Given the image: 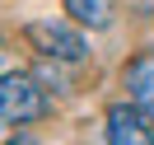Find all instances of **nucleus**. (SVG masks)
Wrapping results in <instances>:
<instances>
[{
	"mask_svg": "<svg viewBox=\"0 0 154 145\" xmlns=\"http://www.w3.org/2000/svg\"><path fill=\"white\" fill-rule=\"evenodd\" d=\"M23 38H28L42 56H51V61H84L89 56V42L79 38L75 28H66V24H28Z\"/></svg>",
	"mask_w": 154,
	"mask_h": 145,
	"instance_id": "obj_3",
	"label": "nucleus"
},
{
	"mask_svg": "<svg viewBox=\"0 0 154 145\" xmlns=\"http://www.w3.org/2000/svg\"><path fill=\"white\" fill-rule=\"evenodd\" d=\"M66 14L79 28H107L112 24V0H66Z\"/></svg>",
	"mask_w": 154,
	"mask_h": 145,
	"instance_id": "obj_5",
	"label": "nucleus"
},
{
	"mask_svg": "<svg viewBox=\"0 0 154 145\" xmlns=\"http://www.w3.org/2000/svg\"><path fill=\"white\" fill-rule=\"evenodd\" d=\"M103 140L112 145H154V122L140 103H112L107 108V126H103Z\"/></svg>",
	"mask_w": 154,
	"mask_h": 145,
	"instance_id": "obj_2",
	"label": "nucleus"
},
{
	"mask_svg": "<svg viewBox=\"0 0 154 145\" xmlns=\"http://www.w3.org/2000/svg\"><path fill=\"white\" fill-rule=\"evenodd\" d=\"M0 61H5V38H0Z\"/></svg>",
	"mask_w": 154,
	"mask_h": 145,
	"instance_id": "obj_6",
	"label": "nucleus"
},
{
	"mask_svg": "<svg viewBox=\"0 0 154 145\" xmlns=\"http://www.w3.org/2000/svg\"><path fill=\"white\" fill-rule=\"evenodd\" d=\"M47 108H51V98L38 84V75H23V70L0 75V131L38 122V117H47Z\"/></svg>",
	"mask_w": 154,
	"mask_h": 145,
	"instance_id": "obj_1",
	"label": "nucleus"
},
{
	"mask_svg": "<svg viewBox=\"0 0 154 145\" xmlns=\"http://www.w3.org/2000/svg\"><path fill=\"white\" fill-rule=\"evenodd\" d=\"M149 10H154V0H149Z\"/></svg>",
	"mask_w": 154,
	"mask_h": 145,
	"instance_id": "obj_7",
	"label": "nucleus"
},
{
	"mask_svg": "<svg viewBox=\"0 0 154 145\" xmlns=\"http://www.w3.org/2000/svg\"><path fill=\"white\" fill-rule=\"evenodd\" d=\"M126 89H131V98L154 122V47L140 52V56H131V66H126Z\"/></svg>",
	"mask_w": 154,
	"mask_h": 145,
	"instance_id": "obj_4",
	"label": "nucleus"
}]
</instances>
